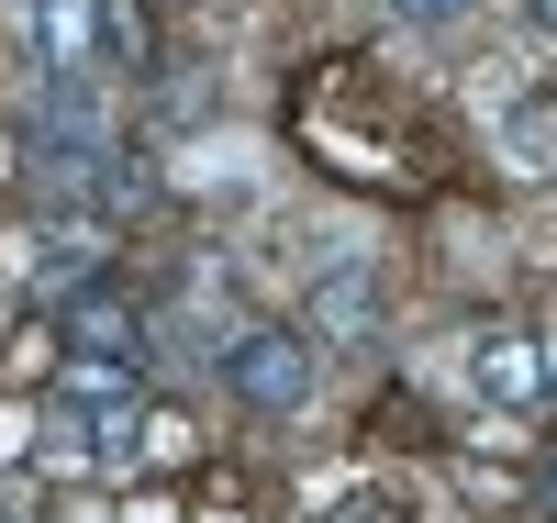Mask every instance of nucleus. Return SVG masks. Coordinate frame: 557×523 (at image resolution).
<instances>
[{
    "label": "nucleus",
    "mask_w": 557,
    "mask_h": 523,
    "mask_svg": "<svg viewBox=\"0 0 557 523\" xmlns=\"http://www.w3.org/2000/svg\"><path fill=\"white\" fill-rule=\"evenodd\" d=\"M469 390L491 412H535L546 401V346L524 335V323H480L469 335Z\"/></svg>",
    "instance_id": "obj_4"
},
{
    "label": "nucleus",
    "mask_w": 557,
    "mask_h": 523,
    "mask_svg": "<svg viewBox=\"0 0 557 523\" xmlns=\"http://www.w3.org/2000/svg\"><path fill=\"white\" fill-rule=\"evenodd\" d=\"M546 512H557V446H546Z\"/></svg>",
    "instance_id": "obj_10"
},
{
    "label": "nucleus",
    "mask_w": 557,
    "mask_h": 523,
    "mask_svg": "<svg viewBox=\"0 0 557 523\" xmlns=\"http://www.w3.org/2000/svg\"><path fill=\"white\" fill-rule=\"evenodd\" d=\"M0 523H34V512H23V490H12V480H0Z\"/></svg>",
    "instance_id": "obj_8"
},
{
    "label": "nucleus",
    "mask_w": 557,
    "mask_h": 523,
    "mask_svg": "<svg viewBox=\"0 0 557 523\" xmlns=\"http://www.w3.org/2000/svg\"><path fill=\"white\" fill-rule=\"evenodd\" d=\"M391 12H401L412 34H446V23H469V12H480V0H391Z\"/></svg>",
    "instance_id": "obj_7"
},
{
    "label": "nucleus",
    "mask_w": 557,
    "mask_h": 523,
    "mask_svg": "<svg viewBox=\"0 0 557 523\" xmlns=\"http://www.w3.org/2000/svg\"><path fill=\"white\" fill-rule=\"evenodd\" d=\"M535 23H546V45H557V0H535Z\"/></svg>",
    "instance_id": "obj_9"
},
{
    "label": "nucleus",
    "mask_w": 557,
    "mask_h": 523,
    "mask_svg": "<svg viewBox=\"0 0 557 523\" xmlns=\"http://www.w3.org/2000/svg\"><path fill=\"white\" fill-rule=\"evenodd\" d=\"M223 390H235L246 412H312L323 346L290 335V323H246V335H223Z\"/></svg>",
    "instance_id": "obj_2"
},
{
    "label": "nucleus",
    "mask_w": 557,
    "mask_h": 523,
    "mask_svg": "<svg viewBox=\"0 0 557 523\" xmlns=\"http://www.w3.org/2000/svg\"><path fill=\"white\" fill-rule=\"evenodd\" d=\"M57 335H67V357H112V368H146V312H134L112 278L101 290H78V301H57Z\"/></svg>",
    "instance_id": "obj_5"
},
{
    "label": "nucleus",
    "mask_w": 557,
    "mask_h": 523,
    "mask_svg": "<svg viewBox=\"0 0 557 523\" xmlns=\"http://www.w3.org/2000/svg\"><path fill=\"white\" fill-rule=\"evenodd\" d=\"M34 23V67L45 78H78V89H123L157 67V34L134 0H23Z\"/></svg>",
    "instance_id": "obj_1"
},
{
    "label": "nucleus",
    "mask_w": 557,
    "mask_h": 523,
    "mask_svg": "<svg viewBox=\"0 0 557 523\" xmlns=\"http://www.w3.org/2000/svg\"><path fill=\"white\" fill-rule=\"evenodd\" d=\"M312 335H335V346L380 335V257H335L312 278Z\"/></svg>",
    "instance_id": "obj_6"
},
{
    "label": "nucleus",
    "mask_w": 557,
    "mask_h": 523,
    "mask_svg": "<svg viewBox=\"0 0 557 523\" xmlns=\"http://www.w3.org/2000/svg\"><path fill=\"white\" fill-rule=\"evenodd\" d=\"M101 278H112V223L45 212V234H34V301L57 312V301H78V290H101Z\"/></svg>",
    "instance_id": "obj_3"
}]
</instances>
